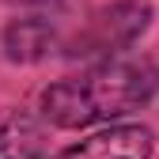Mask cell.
I'll use <instances>...</instances> for the list:
<instances>
[{
	"mask_svg": "<svg viewBox=\"0 0 159 159\" xmlns=\"http://www.w3.org/2000/svg\"><path fill=\"white\" fill-rule=\"evenodd\" d=\"M152 152H155V136L148 125H110L102 133H91L68 144L53 159H152Z\"/></svg>",
	"mask_w": 159,
	"mask_h": 159,
	"instance_id": "3957f363",
	"label": "cell"
},
{
	"mask_svg": "<svg viewBox=\"0 0 159 159\" xmlns=\"http://www.w3.org/2000/svg\"><path fill=\"white\" fill-rule=\"evenodd\" d=\"M159 91V68L148 57H110L80 76L49 84L38 98V114L57 129H84L114 121L152 102Z\"/></svg>",
	"mask_w": 159,
	"mask_h": 159,
	"instance_id": "6da1fadb",
	"label": "cell"
},
{
	"mask_svg": "<svg viewBox=\"0 0 159 159\" xmlns=\"http://www.w3.org/2000/svg\"><path fill=\"white\" fill-rule=\"evenodd\" d=\"M0 46H4V57L15 65H34L49 57L57 46H61V34H57V23H49L46 15H23L11 19L0 34Z\"/></svg>",
	"mask_w": 159,
	"mask_h": 159,
	"instance_id": "277c9868",
	"label": "cell"
},
{
	"mask_svg": "<svg viewBox=\"0 0 159 159\" xmlns=\"http://www.w3.org/2000/svg\"><path fill=\"white\" fill-rule=\"evenodd\" d=\"M152 23V8L144 0H117V4H106L91 11V19L76 30L72 42H65L68 57H110L125 53L136 38H140Z\"/></svg>",
	"mask_w": 159,
	"mask_h": 159,
	"instance_id": "7a4b0ae2",
	"label": "cell"
},
{
	"mask_svg": "<svg viewBox=\"0 0 159 159\" xmlns=\"http://www.w3.org/2000/svg\"><path fill=\"white\" fill-rule=\"evenodd\" d=\"M8 4H46V0H8Z\"/></svg>",
	"mask_w": 159,
	"mask_h": 159,
	"instance_id": "8992f818",
	"label": "cell"
},
{
	"mask_svg": "<svg viewBox=\"0 0 159 159\" xmlns=\"http://www.w3.org/2000/svg\"><path fill=\"white\" fill-rule=\"evenodd\" d=\"M46 117L34 110H11L0 117V159H42Z\"/></svg>",
	"mask_w": 159,
	"mask_h": 159,
	"instance_id": "5b68a950",
	"label": "cell"
}]
</instances>
